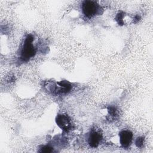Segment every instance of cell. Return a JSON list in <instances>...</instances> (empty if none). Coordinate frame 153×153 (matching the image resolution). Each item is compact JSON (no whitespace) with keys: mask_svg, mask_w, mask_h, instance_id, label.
Segmentation results:
<instances>
[{"mask_svg":"<svg viewBox=\"0 0 153 153\" xmlns=\"http://www.w3.org/2000/svg\"><path fill=\"white\" fill-rule=\"evenodd\" d=\"M33 37L31 35H28L24 41L23 47L20 51V59L23 62H27L33 57L36 54V50L32 44Z\"/></svg>","mask_w":153,"mask_h":153,"instance_id":"1","label":"cell"},{"mask_svg":"<svg viewBox=\"0 0 153 153\" xmlns=\"http://www.w3.org/2000/svg\"><path fill=\"white\" fill-rule=\"evenodd\" d=\"M82 11L83 14L88 18L100 14V7L94 1H84L82 4Z\"/></svg>","mask_w":153,"mask_h":153,"instance_id":"2","label":"cell"},{"mask_svg":"<svg viewBox=\"0 0 153 153\" xmlns=\"http://www.w3.org/2000/svg\"><path fill=\"white\" fill-rule=\"evenodd\" d=\"M57 125L63 130L68 131L72 128V123L69 117L66 114H58L56 118Z\"/></svg>","mask_w":153,"mask_h":153,"instance_id":"3","label":"cell"},{"mask_svg":"<svg viewBox=\"0 0 153 153\" xmlns=\"http://www.w3.org/2000/svg\"><path fill=\"white\" fill-rule=\"evenodd\" d=\"M120 142L123 148H128L131 143L133 139V133L131 131L127 130H122L119 133Z\"/></svg>","mask_w":153,"mask_h":153,"instance_id":"4","label":"cell"},{"mask_svg":"<svg viewBox=\"0 0 153 153\" xmlns=\"http://www.w3.org/2000/svg\"><path fill=\"white\" fill-rule=\"evenodd\" d=\"M102 139V134L97 130H92L88 136V142L89 145L93 147H97Z\"/></svg>","mask_w":153,"mask_h":153,"instance_id":"5","label":"cell"},{"mask_svg":"<svg viewBox=\"0 0 153 153\" xmlns=\"http://www.w3.org/2000/svg\"><path fill=\"white\" fill-rule=\"evenodd\" d=\"M123 17H124V13L122 12H120L119 13L117 14V16H116V20L118 22V23L119 25H123L124 23L123 22Z\"/></svg>","mask_w":153,"mask_h":153,"instance_id":"6","label":"cell"},{"mask_svg":"<svg viewBox=\"0 0 153 153\" xmlns=\"http://www.w3.org/2000/svg\"><path fill=\"white\" fill-rule=\"evenodd\" d=\"M144 143V138L143 137H138L135 141V144L138 148H141L143 146Z\"/></svg>","mask_w":153,"mask_h":153,"instance_id":"7","label":"cell"},{"mask_svg":"<svg viewBox=\"0 0 153 153\" xmlns=\"http://www.w3.org/2000/svg\"><path fill=\"white\" fill-rule=\"evenodd\" d=\"M40 149H41V150L39 151L41 152H51L53 151V148H51L48 145L42 146Z\"/></svg>","mask_w":153,"mask_h":153,"instance_id":"8","label":"cell"},{"mask_svg":"<svg viewBox=\"0 0 153 153\" xmlns=\"http://www.w3.org/2000/svg\"><path fill=\"white\" fill-rule=\"evenodd\" d=\"M109 113L111 114V115L112 116H116L117 114V109H115V108L114 107H111L109 109Z\"/></svg>","mask_w":153,"mask_h":153,"instance_id":"9","label":"cell"}]
</instances>
